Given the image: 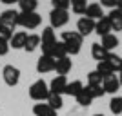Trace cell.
<instances>
[{
    "mask_svg": "<svg viewBox=\"0 0 122 116\" xmlns=\"http://www.w3.org/2000/svg\"><path fill=\"white\" fill-rule=\"evenodd\" d=\"M36 47H40V35H27L24 49L27 51V53H33Z\"/></svg>",
    "mask_w": 122,
    "mask_h": 116,
    "instance_id": "cell-25",
    "label": "cell"
},
{
    "mask_svg": "<svg viewBox=\"0 0 122 116\" xmlns=\"http://www.w3.org/2000/svg\"><path fill=\"white\" fill-rule=\"evenodd\" d=\"M71 67H73V62H71V58H69V56L56 60V64H55V71L58 73V76H66L67 73L71 71Z\"/></svg>",
    "mask_w": 122,
    "mask_h": 116,
    "instance_id": "cell-16",
    "label": "cell"
},
{
    "mask_svg": "<svg viewBox=\"0 0 122 116\" xmlns=\"http://www.w3.org/2000/svg\"><path fill=\"white\" fill-rule=\"evenodd\" d=\"M111 24H109V20H107V16H102L100 20H97V24H95V33H97L98 36H106V35H111Z\"/></svg>",
    "mask_w": 122,
    "mask_h": 116,
    "instance_id": "cell-14",
    "label": "cell"
},
{
    "mask_svg": "<svg viewBox=\"0 0 122 116\" xmlns=\"http://www.w3.org/2000/svg\"><path fill=\"white\" fill-rule=\"evenodd\" d=\"M87 4L86 0H71V11L75 15H86Z\"/></svg>",
    "mask_w": 122,
    "mask_h": 116,
    "instance_id": "cell-28",
    "label": "cell"
},
{
    "mask_svg": "<svg viewBox=\"0 0 122 116\" xmlns=\"http://www.w3.org/2000/svg\"><path fill=\"white\" fill-rule=\"evenodd\" d=\"M93 116H104V114H93Z\"/></svg>",
    "mask_w": 122,
    "mask_h": 116,
    "instance_id": "cell-38",
    "label": "cell"
},
{
    "mask_svg": "<svg viewBox=\"0 0 122 116\" xmlns=\"http://www.w3.org/2000/svg\"><path fill=\"white\" fill-rule=\"evenodd\" d=\"M66 85H67V78L66 76H55L49 84V93H55V94H64L66 91Z\"/></svg>",
    "mask_w": 122,
    "mask_h": 116,
    "instance_id": "cell-11",
    "label": "cell"
},
{
    "mask_svg": "<svg viewBox=\"0 0 122 116\" xmlns=\"http://www.w3.org/2000/svg\"><path fill=\"white\" fill-rule=\"evenodd\" d=\"M109 111L113 114H122V96H113L109 100Z\"/></svg>",
    "mask_w": 122,
    "mask_h": 116,
    "instance_id": "cell-29",
    "label": "cell"
},
{
    "mask_svg": "<svg viewBox=\"0 0 122 116\" xmlns=\"http://www.w3.org/2000/svg\"><path fill=\"white\" fill-rule=\"evenodd\" d=\"M95 24H97L95 20L87 18V16H82V18H78V22H76V33L84 38V36H87L89 33L95 31Z\"/></svg>",
    "mask_w": 122,
    "mask_h": 116,
    "instance_id": "cell-8",
    "label": "cell"
},
{
    "mask_svg": "<svg viewBox=\"0 0 122 116\" xmlns=\"http://www.w3.org/2000/svg\"><path fill=\"white\" fill-rule=\"evenodd\" d=\"M117 9H118V11H122V0H118V5H117Z\"/></svg>",
    "mask_w": 122,
    "mask_h": 116,
    "instance_id": "cell-37",
    "label": "cell"
},
{
    "mask_svg": "<svg viewBox=\"0 0 122 116\" xmlns=\"http://www.w3.org/2000/svg\"><path fill=\"white\" fill-rule=\"evenodd\" d=\"M87 89H89V93H91L93 100H95V98H102V96L106 94V93H104V87H102V85H97V87H89V85H87Z\"/></svg>",
    "mask_w": 122,
    "mask_h": 116,
    "instance_id": "cell-32",
    "label": "cell"
},
{
    "mask_svg": "<svg viewBox=\"0 0 122 116\" xmlns=\"http://www.w3.org/2000/svg\"><path fill=\"white\" fill-rule=\"evenodd\" d=\"M107 55H109V53H107V51L104 49L100 44H93V46H91V56H93V58H95L97 62H104V60H107Z\"/></svg>",
    "mask_w": 122,
    "mask_h": 116,
    "instance_id": "cell-21",
    "label": "cell"
},
{
    "mask_svg": "<svg viewBox=\"0 0 122 116\" xmlns=\"http://www.w3.org/2000/svg\"><path fill=\"white\" fill-rule=\"evenodd\" d=\"M18 5H20V13H36L38 2L36 0H18Z\"/></svg>",
    "mask_w": 122,
    "mask_h": 116,
    "instance_id": "cell-23",
    "label": "cell"
},
{
    "mask_svg": "<svg viewBox=\"0 0 122 116\" xmlns=\"http://www.w3.org/2000/svg\"><path fill=\"white\" fill-rule=\"evenodd\" d=\"M118 82H120V87H122V69L118 71Z\"/></svg>",
    "mask_w": 122,
    "mask_h": 116,
    "instance_id": "cell-36",
    "label": "cell"
},
{
    "mask_svg": "<svg viewBox=\"0 0 122 116\" xmlns=\"http://www.w3.org/2000/svg\"><path fill=\"white\" fill-rule=\"evenodd\" d=\"M56 44V35L55 31H53V27H44L42 29V36H40V47H42V55L49 56L51 49H53V46Z\"/></svg>",
    "mask_w": 122,
    "mask_h": 116,
    "instance_id": "cell-4",
    "label": "cell"
},
{
    "mask_svg": "<svg viewBox=\"0 0 122 116\" xmlns=\"http://www.w3.org/2000/svg\"><path fill=\"white\" fill-rule=\"evenodd\" d=\"M100 46L104 47V49L109 53L111 49H115V47L118 46V36L117 35H106V36H102V40H100Z\"/></svg>",
    "mask_w": 122,
    "mask_h": 116,
    "instance_id": "cell-19",
    "label": "cell"
},
{
    "mask_svg": "<svg viewBox=\"0 0 122 116\" xmlns=\"http://www.w3.org/2000/svg\"><path fill=\"white\" fill-rule=\"evenodd\" d=\"M49 56H51V58H55V60H60V58H66V56H67L66 46H64V44H62L60 40H56V44L53 46V49H51Z\"/></svg>",
    "mask_w": 122,
    "mask_h": 116,
    "instance_id": "cell-20",
    "label": "cell"
},
{
    "mask_svg": "<svg viewBox=\"0 0 122 116\" xmlns=\"http://www.w3.org/2000/svg\"><path fill=\"white\" fill-rule=\"evenodd\" d=\"M46 103L51 107V109H55V111H58V109H62V105H64V100H62L60 94H55V93H49V96H47Z\"/></svg>",
    "mask_w": 122,
    "mask_h": 116,
    "instance_id": "cell-24",
    "label": "cell"
},
{
    "mask_svg": "<svg viewBox=\"0 0 122 116\" xmlns=\"http://www.w3.org/2000/svg\"><path fill=\"white\" fill-rule=\"evenodd\" d=\"M51 4H53V9H64V11H67L69 7H71V0H53Z\"/></svg>",
    "mask_w": 122,
    "mask_h": 116,
    "instance_id": "cell-31",
    "label": "cell"
},
{
    "mask_svg": "<svg viewBox=\"0 0 122 116\" xmlns=\"http://www.w3.org/2000/svg\"><path fill=\"white\" fill-rule=\"evenodd\" d=\"M100 5H102V7H111V9H117L118 0H100Z\"/></svg>",
    "mask_w": 122,
    "mask_h": 116,
    "instance_id": "cell-34",
    "label": "cell"
},
{
    "mask_svg": "<svg viewBox=\"0 0 122 116\" xmlns=\"http://www.w3.org/2000/svg\"><path fill=\"white\" fill-rule=\"evenodd\" d=\"M33 114L35 116H58L55 109H51L47 103H35L33 105Z\"/></svg>",
    "mask_w": 122,
    "mask_h": 116,
    "instance_id": "cell-17",
    "label": "cell"
},
{
    "mask_svg": "<svg viewBox=\"0 0 122 116\" xmlns=\"http://www.w3.org/2000/svg\"><path fill=\"white\" fill-rule=\"evenodd\" d=\"M75 98H76V103L82 105V107H89V105H91V102H93V96H91V93H89L87 87H82V91L78 93Z\"/></svg>",
    "mask_w": 122,
    "mask_h": 116,
    "instance_id": "cell-18",
    "label": "cell"
},
{
    "mask_svg": "<svg viewBox=\"0 0 122 116\" xmlns=\"http://www.w3.org/2000/svg\"><path fill=\"white\" fill-rule=\"evenodd\" d=\"M16 24L24 29H36L42 24V16L38 13H20L18 11V20Z\"/></svg>",
    "mask_w": 122,
    "mask_h": 116,
    "instance_id": "cell-3",
    "label": "cell"
},
{
    "mask_svg": "<svg viewBox=\"0 0 122 116\" xmlns=\"http://www.w3.org/2000/svg\"><path fill=\"white\" fill-rule=\"evenodd\" d=\"M62 44L66 46L67 55H78L82 47V36L76 31H64L62 33Z\"/></svg>",
    "mask_w": 122,
    "mask_h": 116,
    "instance_id": "cell-1",
    "label": "cell"
},
{
    "mask_svg": "<svg viewBox=\"0 0 122 116\" xmlns=\"http://www.w3.org/2000/svg\"><path fill=\"white\" fill-rule=\"evenodd\" d=\"M2 78H4L5 85H9V87L18 85V82H20V69L9 64V65H5L2 69Z\"/></svg>",
    "mask_w": 122,
    "mask_h": 116,
    "instance_id": "cell-5",
    "label": "cell"
},
{
    "mask_svg": "<svg viewBox=\"0 0 122 116\" xmlns=\"http://www.w3.org/2000/svg\"><path fill=\"white\" fill-rule=\"evenodd\" d=\"M0 38L5 42H9L11 38H13V31L7 29V27H0Z\"/></svg>",
    "mask_w": 122,
    "mask_h": 116,
    "instance_id": "cell-33",
    "label": "cell"
},
{
    "mask_svg": "<svg viewBox=\"0 0 122 116\" xmlns=\"http://www.w3.org/2000/svg\"><path fill=\"white\" fill-rule=\"evenodd\" d=\"M107 64L113 67L115 73H118V71L122 69V56L115 55V53H109V55H107Z\"/></svg>",
    "mask_w": 122,
    "mask_h": 116,
    "instance_id": "cell-27",
    "label": "cell"
},
{
    "mask_svg": "<svg viewBox=\"0 0 122 116\" xmlns=\"http://www.w3.org/2000/svg\"><path fill=\"white\" fill-rule=\"evenodd\" d=\"M98 73V74L102 76V80L104 78H107V76H111V74H115V71H113V67L107 64V60H104V62H98L97 64V69H95Z\"/></svg>",
    "mask_w": 122,
    "mask_h": 116,
    "instance_id": "cell-22",
    "label": "cell"
},
{
    "mask_svg": "<svg viewBox=\"0 0 122 116\" xmlns=\"http://www.w3.org/2000/svg\"><path fill=\"white\" fill-rule=\"evenodd\" d=\"M87 85H89V87L102 85V76L98 74L97 71H91V73H87Z\"/></svg>",
    "mask_w": 122,
    "mask_h": 116,
    "instance_id": "cell-30",
    "label": "cell"
},
{
    "mask_svg": "<svg viewBox=\"0 0 122 116\" xmlns=\"http://www.w3.org/2000/svg\"><path fill=\"white\" fill-rule=\"evenodd\" d=\"M82 82L80 80H73L71 84L67 82V85H66V91H64V94H69V96H76L78 93L82 91Z\"/></svg>",
    "mask_w": 122,
    "mask_h": 116,
    "instance_id": "cell-26",
    "label": "cell"
},
{
    "mask_svg": "<svg viewBox=\"0 0 122 116\" xmlns=\"http://www.w3.org/2000/svg\"><path fill=\"white\" fill-rule=\"evenodd\" d=\"M102 87H104V93L115 96V93L120 89L118 76H117V74H111V76H107V78H104V80H102Z\"/></svg>",
    "mask_w": 122,
    "mask_h": 116,
    "instance_id": "cell-10",
    "label": "cell"
},
{
    "mask_svg": "<svg viewBox=\"0 0 122 116\" xmlns=\"http://www.w3.org/2000/svg\"><path fill=\"white\" fill-rule=\"evenodd\" d=\"M106 16H107V20H109V24H111L113 31H122V11L111 9Z\"/></svg>",
    "mask_w": 122,
    "mask_h": 116,
    "instance_id": "cell-13",
    "label": "cell"
},
{
    "mask_svg": "<svg viewBox=\"0 0 122 116\" xmlns=\"http://www.w3.org/2000/svg\"><path fill=\"white\" fill-rule=\"evenodd\" d=\"M69 22V13L64 9H51L49 13V24L53 29H58V27H64V25Z\"/></svg>",
    "mask_w": 122,
    "mask_h": 116,
    "instance_id": "cell-6",
    "label": "cell"
},
{
    "mask_svg": "<svg viewBox=\"0 0 122 116\" xmlns=\"http://www.w3.org/2000/svg\"><path fill=\"white\" fill-rule=\"evenodd\" d=\"M7 53H9V42L0 38V56H5Z\"/></svg>",
    "mask_w": 122,
    "mask_h": 116,
    "instance_id": "cell-35",
    "label": "cell"
},
{
    "mask_svg": "<svg viewBox=\"0 0 122 116\" xmlns=\"http://www.w3.org/2000/svg\"><path fill=\"white\" fill-rule=\"evenodd\" d=\"M55 64H56V60H55V58H51V56H46V55H42L40 58L36 60V71H38L40 74L51 73V71H55Z\"/></svg>",
    "mask_w": 122,
    "mask_h": 116,
    "instance_id": "cell-9",
    "label": "cell"
},
{
    "mask_svg": "<svg viewBox=\"0 0 122 116\" xmlns=\"http://www.w3.org/2000/svg\"><path fill=\"white\" fill-rule=\"evenodd\" d=\"M87 18H91V20H100L102 16H106L104 15V9H102V5L97 4V2H91V4H87V9H86V15Z\"/></svg>",
    "mask_w": 122,
    "mask_h": 116,
    "instance_id": "cell-12",
    "label": "cell"
},
{
    "mask_svg": "<svg viewBox=\"0 0 122 116\" xmlns=\"http://www.w3.org/2000/svg\"><path fill=\"white\" fill-rule=\"evenodd\" d=\"M25 40H27V33L25 31H16V33H13V38L9 40V47H13V49H24Z\"/></svg>",
    "mask_w": 122,
    "mask_h": 116,
    "instance_id": "cell-15",
    "label": "cell"
},
{
    "mask_svg": "<svg viewBox=\"0 0 122 116\" xmlns=\"http://www.w3.org/2000/svg\"><path fill=\"white\" fill-rule=\"evenodd\" d=\"M49 96V85L44 80H36L29 87V98L35 102H44Z\"/></svg>",
    "mask_w": 122,
    "mask_h": 116,
    "instance_id": "cell-2",
    "label": "cell"
},
{
    "mask_svg": "<svg viewBox=\"0 0 122 116\" xmlns=\"http://www.w3.org/2000/svg\"><path fill=\"white\" fill-rule=\"evenodd\" d=\"M16 20H18V11L15 9H5L0 13V27H7V29L15 31V27L18 25Z\"/></svg>",
    "mask_w": 122,
    "mask_h": 116,
    "instance_id": "cell-7",
    "label": "cell"
}]
</instances>
